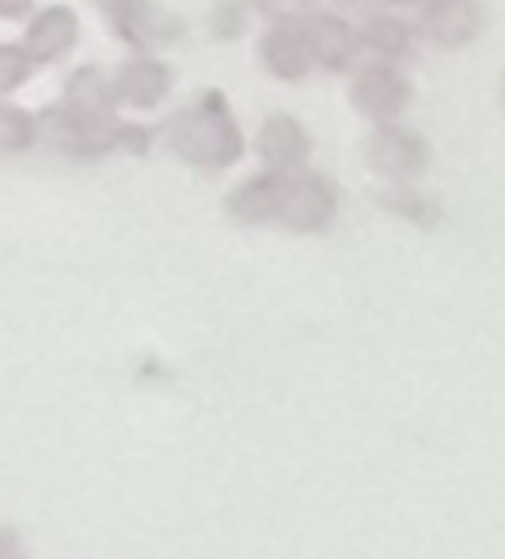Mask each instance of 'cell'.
Segmentation results:
<instances>
[{"instance_id":"obj_1","label":"cell","mask_w":505,"mask_h":559,"mask_svg":"<svg viewBox=\"0 0 505 559\" xmlns=\"http://www.w3.org/2000/svg\"><path fill=\"white\" fill-rule=\"evenodd\" d=\"M168 138L187 164L205 171L232 168L243 156V133L220 92H202L191 107H183L168 122Z\"/></svg>"},{"instance_id":"obj_2","label":"cell","mask_w":505,"mask_h":559,"mask_svg":"<svg viewBox=\"0 0 505 559\" xmlns=\"http://www.w3.org/2000/svg\"><path fill=\"white\" fill-rule=\"evenodd\" d=\"M35 122H38V133H43L58 153L73 156V160H99L103 153L115 148L118 118H96V115L73 111L69 104H50Z\"/></svg>"},{"instance_id":"obj_3","label":"cell","mask_w":505,"mask_h":559,"mask_svg":"<svg viewBox=\"0 0 505 559\" xmlns=\"http://www.w3.org/2000/svg\"><path fill=\"white\" fill-rule=\"evenodd\" d=\"M338 214V194L330 187V179H323L320 171H286L281 183V206L278 222L293 233H327L330 222Z\"/></svg>"},{"instance_id":"obj_4","label":"cell","mask_w":505,"mask_h":559,"mask_svg":"<svg viewBox=\"0 0 505 559\" xmlns=\"http://www.w3.org/2000/svg\"><path fill=\"white\" fill-rule=\"evenodd\" d=\"M365 160L369 168L388 176L392 183H410L430 164V148L414 130L396 126V118H392V122H376L373 133L365 138Z\"/></svg>"},{"instance_id":"obj_5","label":"cell","mask_w":505,"mask_h":559,"mask_svg":"<svg viewBox=\"0 0 505 559\" xmlns=\"http://www.w3.org/2000/svg\"><path fill=\"white\" fill-rule=\"evenodd\" d=\"M92 4L107 15L115 35L122 43H130L133 50H148V46L171 43V38L183 35V20L164 12L153 0H92Z\"/></svg>"},{"instance_id":"obj_6","label":"cell","mask_w":505,"mask_h":559,"mask_svg":"<svg viewBox=\"0 0 505 559\" xmlns=\"http://www.w3.org/2000/svg\"><path fill=\"white\" fill-rule=\"evenodd\" d=\"M410 84L396 66H369L353 81V107L373 122H392L407 111Z\"/></svg>"},{"instance_id":"obj_7","label":"cell","mask_w":505,"mask_h":559,"mask_svg":"<svg viewBox=\"0 0 505 559\" xmlns=\"http://www.w3.org/2000/svg\"><path fill=\"white\" fill-rule=\"evenodd\" d=\"M168 92H171V69L156 58L125 61L115 73V84H110L115 104H125V107H133V111H148V107L160 104Z\"/></svg>"},{"instance_id":"obj_8","label":"cell","mask_w":505,"mask_h":559,"mask_svg":"<svg viewBox=\"0 0 505 559\" xmlns=\"http://www.w3.org/2000/svg\"><path fill=\"white\" fill-rule=\"evenodd\" d=\"M76 35H81V20H76L73 8H43V12L31 20L27 38H23V50L35 66H46V61L65 58L76 46Z\"/></svg>"},{"instance_id":"obj_9","label":"cell","mask_w":505,"mask_h":559,"mask_svg":"<svg viewBox=\"0 0 505 559\" xmlns=\"http://www.w3.org/2000/svg\"><path fill=\"white\" fill-rule=\"evenodd\" d=\"M304 35L312 43V58L330 73H346L358 58V31L335 12H312L304 20Z\"/></svg>"},{"instance_id":"obj_10","label":"cell","mask_w":505,"mask_h":559,"mask_svg":"<svg viewBox=\"0 0 505 559\" xmlns=\"http://www.w3.org/2000/svg\"><path fill=\"white\" fill-rule=\"evenodd\" d=\"M258 53H263V66L270 69L278 81H301V76L312 69V43L304 35V23H274L270 31L258 43Z\"/></svg>"},{"instance_id":"obj_11","label":"cell","mask_w":505,"mask_h":559,"mask_svg":"<svg viewBox=\"0 0 505 559\" xmlns=\"http://www.w3.org/2000/svg\"><path fill=\"white\" fill-rule=\"evenodd\" d=\"M483 27V12L476 8V0H425L422 12V31L437 46H468Z\"/></svg>"},{"instance_id":"obj_12","label":"cell","mask_w":505,"mask_h":559,"mask_svg":"<svg viewBox=\"0 0 505 559\" xmlns=\"http://www.w3.org/2000/svg\"><path fill=\"white\" fill-rule=\"evenodd\" d=\"M255 148L270 171H297V168H304V156H308V148H312V141H308L304 126L297 122L293 115H274V118H266L263 130H258Z\"/></svg>"},{"instance_id":"obj_13","label":"cell","mask_w":505,"mask_h":559,"mask_svg":"<svg viewBox=\"0 0 505 559\" xmlns=\"http://www.w3.org/2000/svg\"><path fill=\"white\" fill-rule=\"evenodd\" d=\"M281 183H286V171H263V176H251L248 183H240V187H232V191H228L225 210L243 225L278 222Z\"/></svg>"},{"instance_id":"obj_14","label":"cell","mask_w":505,"mask_h":559,"mask_svg":"<svg viewBox=\"0 0 505 559\" xmlns=\"http://www.w3.org/2000/svg\"><path fill=\"white\" fill-rule=\"evenodd\" d=\"M61 104H69L73 111L96 115V118H115V96H110L107 76H103L99 69H92V66L76 69V73L69 76L65 99H61Z\"/></svg>"},{"instance_id":"obj_15","label":"cell","mask_w":505,"mask_h":559,"mask_svg":"<svg viewBox=\"0 0 505 559\" xmlns=\"http://www.w3.org/2000/svg\"><path fill=\"white\" fill-rule=\"evenodd\" d=\"M358 43L388 61L410 58V50H414V35H410V27L404 20H396V15H373V20L358 31Z\"/></svg>"},{"instance_id":"obj_16","label":"cell","mask_w":505,"mask_h":559,"mask_svg":"<svg viewBox=\"0 0 505 559\" xmlns=\"http://www.w3.org/2000/svg\"><path fill=\"white\" fill-rule=\"evenodd\" d=\"M38 141V122L31 118L23 107L15 104H0V156H15L27 153Z\"/></svg>"},{"instance_id":"obj_17","label":"cell","mask_w":505,"mask_h":559,"mask_svg":"<svg viewBox=\"0 0 505 559\" xmlns=\"http://www.w3.org/2000/svg\"><path fill=\"white\" fill-rule=\"evenodd\" d=\"M31 69H35V61L27 58L23 46L0 43V96H8V92L20 88V84L31 76Z\"/></svg>"},{"instance_id":"obj_18","label":"cell","mask_w":505,"mask_h":559,"mask_svg":"<svg viewBox=\"0 0 505 559\" xmlns=\"http://www.w3.org/2000/svg\"><path fill=\"white\" fill-rule=\"evenodd\" d=\"M381 202L388 210H396V214H404L410 217V222H430V206H425L422 199L414 194V187H407V183H392V187H384L381 191Z\"/></svg>"},{"instance_id":"obj_19","label":"cell","mask_w":505,"mask_h":559,"mask_svg":"<svg viewBox=\"0 0 505 559\" xmlns=\"http://www.w3.org/2000/svg\"><path fill=\"white\" fill-rule=\"evenodd\" d=\"M243 23H248V12H243L240 0H220L209 15V27L217 38H236L243 31Z\"/></svg>"},{"instance_id":"obj_20","label":"cell","mask_w":505,"mask_h":559,"mask_svg":"<svg viewBox=\"0 0 505 559\" xmlns=\"http://www.w3.org/2000/svg\"><path fill=\"white\" fill-rule=\"evenodd\" d=\"M251 4L274 23H297L308 15V4H312V0H251Z\"/></svg>"},{"instance_id":"obj_21","label":"cell","mask_w":505,"mask_h":559,"mask_svg":"<svg viewBox=\"0 0 505 559\" xmlns=\"http://www.w3.org/2000/svg\"><path fill=\"white\" fill-rule=\"evenodd\" d=\"M115 148H130L133 156H145V148H148V130H145V126H137V122H118Z\"/></svg>"},{"instance_id":"obj_22","label":"cell","mask_w":505,"mask_h":559,"mask_svg":"<svg viewBox=\"0 0 505 559\" xmlns=\"http://www.w3.org/2000/svg\"><path fill=\"white\" fill-rule=\"evenodd\" d=\"M0 559H27V552H23V540L15 530H0Z\"/></svg>"},{"instance_id":"obj_23","label":"cell","mask_w":505,"mask_h":559,"mask_svg":"<svg viewBox=\"0 0 505 559\" xmlns=\"http://www.w3.org/2000/svg\"><path fill=\"white\" fill-rule=\"evenodd\" d=\"M31 8V0H0V20H20Z\"/></svg>"},{"instance_id":"obj_24","label":"cell","mask_w":505,"mask_h":559,"mask_svg":"<svg viewBox=\"0 0 505 559\" xmlns=\"http://www.w3.org/2000/svg\"><path fill=\"white\" fill-rule=\"evenodd\" d=\"M388 4H414V0H388Z\"/></svg>"},{"instance_id":"obj_25","label":"cell","mask_w":505,"mask_h":559,"mask_svg":"<svg viewBox=\"0 0 505 559\" xmlns=\"http://www.w3.org/2000/svg\"><path fill=\"white\" fill-rule=\"evenodd\" d=\"M338 4H358V0H338Z\"/></svg>"}]
</instances>
